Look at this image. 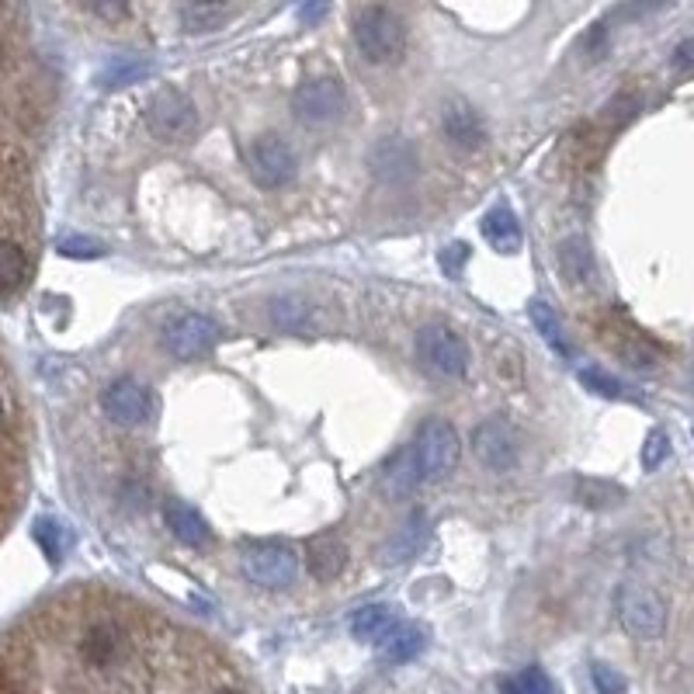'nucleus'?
I'll list each match as a JSON object with an SVG mask.
<instances>
[{"label": "nucleus", "mask_w": 694, "mask_h": 694, "mask_svg": "<svg viewBox=\"0 0 694 694\" xmlns=\"http://www.w3.org/2000/svg\"><path fill=\"white\" fill-rule=\"evenodd\" d=\"M21 486V434H18V400L8 376V365L0 361V531L18 503Z\"/></svg>", "instance_id": "f257e3e1"}, {"label": "nucleus", "mask_w": 694, "mask_h": 694, "mask_svg": "<svg viewBox=\"0 0 694 694\" xmlns=\"http://www.w3.org/2000/svg\"><path fill=\"white\" fill-rule=\"evenodd\" d=\"M32 219V188H29V171L21 164V153L0 139V240L25 243Z\"/></svg>", "instance_id": "f03ea898"}, {"label": "nucleus", "mask_w": 694, "mask_h": 694, "mask_svg": "<svg viewBox=\"0 0 694 694\" xmlns=\"http://www.w3.org/2000/svg\"><path fill=\"white\" fill-rule=\"evenodd\" d=\"M355 42L368 63L389 66L406 53V25L397 11L386 4H368L355 18Z\"/></svg>", "instance_id": "7ed1b4c3"}, {"label": "nucleus", "mask_w": 694, "mask_h": 694, "mask_svg": "<svg viewBox=\"0 0 694 694\" xmlns=\"http://www.w3.org/2000/svg\"><path fill=\"white\" fill-rule=\"evenodd\" d=\"M240 570L250 584L278 590L299 576V555L285 542H253L240 549Z\"/></svg>", "instance_id": "20e7f679"}, {"label": "nucleus", "mask_w": 694, "mask_h": 694, "mask_svg": "<svg viewBox=\"0 0 694 694\" xmlns=\"http://www.w3.org/2000/svg\"><path fill=\"white\" fill-rule=\"evenodd\" d=\"M416 358L424 361L427 372L442 379H462L469 368V347L445 323H427L416 330Z\"/></svg>", "instance_id": "39448f33"}, {"label": "nucleus", "mask_w": 694, "mask_h": 694, "mask_svg": "<svg viewBox=\"0 0 694 694\" xmlns=\"http://www.w3.org/2000/svg\"><path fill=\"white\" fill-rule=\"evenodd\" d=\"M615 611H618L621 629L629 632V636H636V639H657L666 629V605H663V597L657 590H650V587H642V584H625V587H618Z\"/></svg>", "instance_id": "423d86ee"}, {"label": "nucleus", "mask_w": 694, "mask_h": 694, "mask_svg": "<svg viewBox=\"0 0 694 694\" xmlns=\"http://www.w3.org/2000/svg\"><path fill=\"white\" fill-rule=\"evenodd\" d=\"M410 448L416 455V466H421V479L448 476L455 469L458 455H462L455 427L448 421H437V416H431V421L421 424V431H416V442Z\"/></svg>", "instance_id": "0eeeda50"}, {"label": "nucleus", "mask_w": 694, "mask_h": 694, "mask_svg": "<svg viewBox=\"0 0 694 694\" xmlns=\"http://www.w3.org/2000/svg\"><path fill=\"white\" fill-rule=\"evenodd\" d=\"M147 129L164 143H184L198 129V111L181 90H156L147 105Z\"/></svg>", "instance_id": "6e6552de"}, {"label": "nucleus", "mask_w": 694, "mask_h": 694, "mask_svg": "<svg viewBox=\"0 0 694 694\" xmlns=\"http://www.w3.org/2000/svg\"><path fill=\"white\" fill-rule=\"evenodd\" d=\"M247 171L250 177L261 184V188H278V184H289L299 171L295 150L285 143L282 135L264 132L250 143L247 150Z\"/></svg>", "instance_id": "1a4fd4ad"}, {"label": "nucleus", "mask_w": 694, "mask_h": 694, "mask_svg": "<svg viewBox=\"0 0 694 694\" xmlns=\"http://www.w3.org/2000/svg\"><path fill=\"white\" fill-rule=\"evenodd\" d=\"M473 455L482 462L490 473H511L521 458V442L518 431L500 421V416H490L473 431Z\"/></svg>", "instance_id": "9d476101"}, {"label": "nucleus", "mask_w": 694, "mask_h": 694, "mask_svg": "<svg viewBox=\"0 0 694 694\" xmlns=\"http://www.w3.org/2000/svg\"><path fill=\"white\" fill-rule=\"evenodd\" d=\"M223 337L219 323L202 313H181L164 327V344L174 358H198Z\"/></svg>", "instance_id": "9b49d317"}, {"label": "nucleus", "mask_w": 694, "mask_h": 694, "mask_svg": "<svg viewBox=\"0 0 694 694\" xmlns=\"http://www.w3.org/2000/svg\"><path fill=\"white\" fill-rule=\"evenodd\" d=\"M344 87L334 77H316L306 80L295 95V119L306 126H327L334 119H340L344 111Z\"/></svg>", "instance_id": "f8f14e48"}, {"label": "nucleus", "mask_w": 694, "mask_h": 694, "mask_svg": "<svg viewBox=\"0 0 694 694\" xmlns=\"http://www.w3.org/2000/svg\"><path fill=\"white\" fill-rule=\"evenodd\" d=\"M101 410L108 421H115L119 427H139V424H147V416L153 413V397H150V389L139 386L135 379H119V382L105 386Z\"/></svg>", "instance_id": "ddd939ff"}, {"label": "nucleus", "mask_w": 694, "mask_h": 694, "mask_svg": "<svg viewBox=\"0 0 694 694\" xmlns=\"http://www.w3.org/2000/svg\"><path fill=\"white\" fill-rule=\"evenodd\" d=\"M376 650L389 663H406L424 650V629L421 625H410V621H392L376 639Z\"/></svg>", "instance_id": "4468645a"}, {"label": "nucleus", "mask_w": 694, "mask_h": 694, "mask_svg": "<svg viewBox=\"0 0 694 694\" xmlns=\"http://www.w3.org/2000/svg\"><path fill=\"white\" fill-rule=\"evenodd\" d=\"M164 521H167V528L174 531V539L184 542V545H205L208 539H213V531H208L205 518L195 511V507L181 503V500H167V507H164Z\"/></svg>", "instance_id": "2eb2a0df"}, {"label": "nucleus", "mask_w": 694, "mask_h": 694, "mask_svg": "<svg viewBox=\"0 0 694 694\" xmlns=\"http://www.w3.org/2000/svg\"><path fill=\"white\" fill-rule=\"evenodd\" d=\"M382 482H386V494L397 497V500H403L416 490V482H421V466H416L413 448H403L386 462Z\"/></svg>", "instance_id": "dca6fc26"}, {"label": "nucleus", "mask_w": 694, "mask_h": 694, "mask_svg": "<svg viewBox=\"0 0 694 694\" xmlns=\"http://www.w3.org/2000/svg\"><path fill=\"white\" fill-rule=\"evenodd\" d=\"M32 271V253L25 243L14 240H0V295H11L25 285V278Z\"/></svg>", "instance_id": "f3484780"}, {"label": "nucleus", "mask_w": 694, "mask_h": 694, "mask_svg": "<svg viewBox=\"0 0 694 694\" xmlns=\"http://www.w3.org/2000/svg\"><path fill=\"white\" fill-rule=\"evenodd\" d=\"M445 135L452 139L455 147H462V150H476L482 143V122H479V115L469 105L452 101L445 108Z\"/></svg>", "instance_id": "a211bd4d"}, {"label": "nucleus", "mask_w": 694, "mask_h": 694, "mask_svg": "<svg viewBox=\"0 0 694 694\" xmlns=\"http://www.w3.org/2000/svg\"><path fill=\"white\" fill-rule=\"evenodd\" d=\"M344 563H347V552L334 535H319L306 545V566L316 581H334L344 570Z\"/></svg>", "instance_id": "6ab92c4d"}, {"label": "nucleus", "mask_w": 694, "mask_h": 694, "mask_svg": "<svg viewBox=\"0 0 694 694\" xmlns=\"http://www.w3.org/2000/svg\"><path fill=\"white\" fill-rule=\"evenodd\" d=\"M482 237L490 240L494 250L514 253L521 247V226H518L511 208H507V205L490 208V213H486V219H482Z\"/></svg>", "instance_id": "aec40b11"}, {"label": "nucleus", "mask_w": 694, "mask_h": 694, "mask_svg": "<svg viewBox=\"0 0 694 694\" xmlns=\"http://www.w3.org/2000/svg\"><path fill=\"white\" fill-rule=\"evenodd\" d=\"M560 268H563V274L570 278L573 285L590 282V274H594V253H590V247H587L584 237H566L560 243Z\"/></svg>", "instance_id": "412c9836"}, {"label": "nucleus", "mask_w": 694, "mask_h": 694, "mask_svg": "<svg viewBox=\"0 0 694 694\" xmlns=\"http://www.w3.org/2000/svg\"><path fill=\"white\" fill-rule=\"evenodd\" d=\"M528 319L535 323V330L542 334V340L552 347V351H560L563 358H573V344H570V337L563 334V323H560V316H555V310H549L545 303H528Z\"/></svg>", "instance_id": "4be33fe9"}, {"label": "nucleus", "mask_w": 694, "mask_h": 694, "mask_svg": "<svg viewBox=\"0 0 694 694\" xmlns=\"http://www.w3.org/2000/svg\"><path fill=\"white\" fill-rule=\"evenodd\" d=\"M150 74V63L147 59H135V56H122V59H111L105 63V69L98 74V84L105 90H119V87H129L135 80H143Z\"/></svg>", "instance_id": "5701e85b"}, {"label": "nucleus", "mask_w": 694, "mask_h": 694, "mask_svg": "<svg viewBox=\"0 0 694 694\" xmlns=\"http://www.w3.org/2000/svg\"><path fill=\"white\" fill-rule=\"evenodd\" d=\"M223 18H226L223 0H188V4L181 8V21L188 32H213L223 25Z\"/></svg>", "instance_id": "b1692460"}, {"label": "nucleus", "mask_w": 694, "mask_h": 694, "mask_svg": "<svg viewBox=\"0 0 694 694\" xmlns=\"http://www.w3.org/2000/svg\"><path fill=\"white\" fill-rule=\"evenodd\" d=\"M421 539H424V514L416 511L410 514V521L397 531V539L389 542V549L382 552L386 563H403L406 555H413L416 549H421Z\"/></svg>", "instance_id": "393cba45"}, {"label": "nucleus", "mask_w": 694, "mask_h": 694, "mask_svg": "<svg viewBox=\"0 0 694 694\" xmlns=\"http://www.w3.org/2000/svg\"><path fill=\"white\" fill-rule=\"evenodd\" d=\"M32 535H35V542L42 545L45 560H50V563H59L63 555H66L69 531L63 528V521H56V518H39V521L32 524Z\"/></svg>", "instance_id": "a878e982"}, {"label": "nucleus", "mask_w": 694, "mask_h": 694, "mask_svg": "<svg viewBox=\"0 0 694 694\" xmlns=\"http://www.w3.org/2000/svg\"><path fill=\"white\" fill-rule=\"evenodd\" d=\"M389 625H392V611H389V608H382V605H368V608L355 611V618H351V632H355V639L376 642V639L389 629Z\"/></svg>", "instance_id": "bb28decb"}, {"label": "nucleus", "mask_w": 694, "mask_h": 694, "mask_svg": "<svg viewBox=\"0 0 694 694\" xmlns=\"http://www.w3.org/2000/svg\"><path fill=\"white\" fill-rule=\"evenodd\" d=\"M56 250L63 253V258H74V261H95V258H105V243L95 240V237H63L56 243Z\"/></svg>", "instance_id": "cd10ccee"}, {"label": "nucleus", "mask_w": 694, "mask_h": 694, "mask_svg": "<svg viewBox=\"0 0 694 694\" xmlns=\"http://www.w3.org/2000/svg\"><path fill=\"white\" fill-rule=\"evenodd\" d=\"M666 455H670V437H666V431H650V437H646V445H642V466L646 469H660L663 462H666Z\"/></svg>", "instance_id": "c85d7f7f"}, {"label": "nucleus", "mask_w": 694, "mask_h": 694, "mask_svg": "<svg viewBox=\"0 0 694 694\" xmlns=\"http://www.w3.org/2000/svg\"><path fill=\"white\" fill-rule=\"evenodd\" d=\"M581 382H584L590 392H597V397H605V400H621V397H625L621 382H615V379L605 376V372H597V368H584V372H581Z\"/></svg>", "instance_id": "c756f323"}, {"label": "nucleus", "mask_w": 694, "mask_h": 694, "mask_svg": "<svg viewBox=\"0 0 694 694\" xmlns=\"http://www.w3.org/2000/svg\"><path fill=\"white\" fill-rule=\"evenodd\" d=\"M87 14H95L101 21H126L129 18V0H80Z\"/></svg>", "instance_id": "7c9ffc66"}, {"label": "nucleus", "mask_w": 694, "mask_h": 694, "mask_svg": "<svg viewBox=\"0 0 694 694\" xmlns=\"http://www.w3.org/2000/svg\"><path fill=\"white\" fill-rule=\"evenodd\" d=\"M590 681H594L597 694H625V677L618 674V670L605 666V663L590 666Z\"/></svg>", "instance_id": "2f4dec72"}, {"label": "nucleus", "mask_w": 694, "mask_h": 694, "mask_svg": "<svg viewBox=\"0 0 694 694\" xmlns=\"http://www.w3.org/2000/svg\"><path fill=\"white\" fill-rule=\"evenodd\" d=\"M666 4L670 0H625V4L615 11V21H636V18H646V14H657Z\"/></svg>", "instance_id": "473e14b6"}, {"label": "nucleus", "mask_w": 694, "mask_h": 694, "mask_svg": "<svg viewBox=\"0 0 694 694\" xmlns=\"http://www.w3.org/2000/svg\"><path fill=\"white\" fill-rule=\"evenodd\" d=\"M518 681V687H521V694H555V687H552V681L542 674L539 666H528L521 677H514Z\"/></svg>", "instance_id": "72a5a7b5"}, {"label": "nucleus", "mask_w": 694, "mask_h": 694, "mask_svg": "<svg viewBox=\"0 0 694 694\" xmlns=\"http://www.w3.org/2000/svg\"><path fill=\"white\" fill-rule=\"evenodd\" d=\"M597 497H605V507H608V503L621 500V490L618 486H608V482H581V500L584 503H597Z\"/></svg>", "instance_id": "f704fd0d"}, {"label": "nucleus", "mask_w": 694, "mask_h": 694, "mask_svg": "<svg viewBox=\"0 0 694 694\" xmlns=\"http://www.w3.org/2000/svg\"><path fill=\"white\" fill-rule=\"evenodd\" d=\"M469 258V250H466V243H452L445 253H442V264L448 268V274H458V268H462V261Z\"/></svg>", "instance_id": "c9c22d12"}, {"label": "nucleus", "mask_w": 694, "mask_h": 694, "mask_svg": "<svg viewBox=\"0 0 694 694\" xmlns=\"http://www.w3.org/2000/svg\"><path fill=\"white\" fill-rule=\"evenodd\" d=\"M323 14H327V0H303V21H306V25H316Z\"/></svg>", "instance_id": "e433bc0d"}, {"label": "nucleus", "mask_w": 694, "mask_h": 694, "mask_svg": "<svg viewBox=\"0 0 694 694\" xmlns=\"http://www.w3.org/2000/svg\"><path fill=\"white\" fill-rule=\"evenodd\" d=\"M636 108H639V101L625 95V98H618V101L608 108V119H629V115H632Z\"/></svg>", "instance_id": "4c0bfd02"}, {"label": "nucleus", "mask_w": 694, "mask_h": 694, "mask_svg": "<svg viewBox=\"0 0 694 694\" xmlns=\"http://www.w3.org/2000/svg\"><path fill=\"white\" fill-rule=\"evenodd\" d=\"M691 53H694V42L684 39V42L677 45V56H674V63H677L681 74H687V69H691Z\"/></svg>", "instance_id": "58836bf2"}, {"label": "nucleus", "mask_w": 694, "mask_h": 694, "mask_svg": "<svg viewBox=\"0 0 694 694\" xmlns=\"http://www.w3.org/2000/svg\"><path fill=\"white\" fill-rule=\"evenodd\" d=\"M500 694H521L518 681H503V684H500Z\"/></svg>", "instance_id": "ea45409f"}, {"label": "nucleus", "mask_w": 694, "mask_h": 694, "mask_svg": "<svg viewBox=\"0 0 694 694\" xmlns=\"http://www.w3.org/2000/svg\"><path fill=\"white\" fill-rule=\"evenodd\" d=\"M0 14H4V0H0Z\"/></svg>", "instance_id": "a19ab883"}]
</instances>
